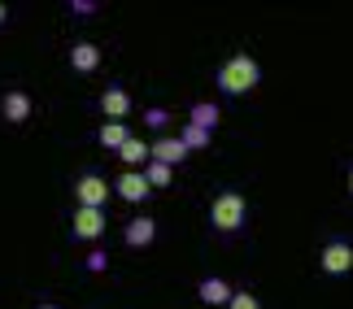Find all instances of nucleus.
<instances>
[{"instance_id": "obj_1", "label": "nucleus", "mask_w": 353, "mask_h": 309, "mask_svg": "<svg viewBox=\"0 0 353 309\" xmlns=\"http://www.w3.org/2000/svg\"><path fill=\"white\" fill-rule=\"evenodd\" d=\"M219 92L223 96H249V92L262 83V65H257L253 52H232L223 65H219Z\"/></svg>"}, {"instance_id": "obj_2", "label": "nucleus", "mask_w": 353, "mask_h": 309, "mask_svg": "<svg viewBox=\"0 0 353 309\" xmlns=\"http://www.w3.org/2000/svg\"><path fill=\"white\" fill-rule=\"evenodd\" d=\"M244 218H249V200H244V192H219V196H214V205H210L214 231L232 235V231L244 226Z\"/></svg>"}, {"instance_id": "obj_3", "label": "nucleus", "mask_w": 353, "mask_h": 309, "mask_svg": "<svg viewBox=\"0 0 353 309\" xmlns=\"http://www.w3.org/2000/svg\"><path fill=\"white\" fill-rule=\"evenodd\" d=\"M114 196V187L101 179V174H79V183H74V200H79V209H105V200Z\"/></svg>"}, {"instance_id": "obj_4", "label": "nucleus", "mask_w": 353, "mask_h": 309, "mask_svg": "<svg viewBox=\"0 0 353 309\" xmlns=\"http://www.w3.org/2000/svg\"><path fill=\"white\" fill-rule=\"evenodd\" d=\"M319 266H323V275H349L353 270V244H349V239H332V244H323Z\"/></svg>"}, {"instance_id": "obj_5", "label": "nucleus", "mask_w": 353, "mask_h": 309, "mask_svg": "<svg viewBox=\"0 0 353 309\" xmlns=\"http://www.w3.org/2000/svg\"><path fill=\"white\" fill-rule=\"evenodd\" d=\"M105 226H110V218H105V209H74L70 218V235L74 239H101Z\"/></svg>"}, {"instance_id": "obj_6", "label": "nucleus", "mask_w": 353, "mask_h": 309, "mask_svg": "<svg viewBox=\"0 0 353 309\" xmlns=\"http://www.w3.org/2000/svg\"><path fill=\"white\" fill-rule=\"evenodd\" d=\"M0 114H5V122H13V127H22V122H31L35 105H31V96H26L22 87H9L5 96H0Z\"/></svg>"}, {"instance_id": "obj_7", "label": "nucleus", "mask_w": 353, "mask_h": 309, "mask_svg": "<svg viewBox=\"0 0 353 309\" xmlns=\"http://www.w3.org/2000/svg\"><path fill=\"white\" fill-rule=\"evenodd\" d=\"M114 192L127 200V205H140V200H148V179H144V170H122L118 174V183H114Z\"/></svg>"}, {"instance_id": "obj_8", "label": "nucleus", "mask_w": 353, "mask_h": 309, "mask_svg": "<svg viewBox=\"0 0 353 309\" xmlns=\"http://www.w3.org/2000/svg\"><path fill=\"white\" fill-rule=\"evenodd\" d=\"M70 70H74V74H97V70H101V48L88 44V39L70 44Z\"/></svg>"}, {"instance_id": "obj_9", "label": "nucleus", "mask_w": 353, "mask_h": 309, "mask_svg": "<svg viewBox=\"0 0 353 309\" xmlns=\"http://www.w3.org/2000/svg\"><path fill=\"white\" fill-rule=\"evenodd\" d=\"M122 239H127V248H148L157 239V222L140 213V218H131L127 226H122Z\"/></svg>"}, {"instance_id": "obj_10", "label": "nucleus", "mask_w": 353, "mask_h": 309, "mask_svg": "<svg viewBox=\"0 0 353 309\" xmlns=\"http://www.w3.org/2000/svg\"><path fill=\"white\" fill-rule=\"evenodd\" d=\"M192 153L183 149V140L179 136H161V140H153V161H161V166H179V161H188Z\"/></svg>"}, {"instance_id": "obj_11", "label": "nucleus", "mask_w": 353, "mask_h": 309, "mask_svg": "<svg viewBox=\"0 0 353 309\" xmlns=\"http://www.w3.org/2000/svg\"><path fill=\"white\" fill-rule=\"evenodd\" d=\"M101 114H105V122H122V118L131 114V96L122 87H105L101 92Z\"/></svg>"}, {"instance_id": "obj_12", "label": "nucleus", "mask_w": 353, "mask_h": 309, "mask_svg": "<svg viewBox=\"0 0 353 309\" xmlns=\"http://www.w3.org/2000/svg\"><path fill=\"white\" fill-rule=\"evenodd\" d=\"M196 292H201V301H205V305H223V309H227V301L236 297V288L227 284V279H219V275H205L196 284Z\"/></svg>"}, {"instance_id": "obj_13", "label": "nucleus", "mask_w": 353, "mask_h": 309, "mask_svg": "<svg viewBox=\"0 0 353 309\" xmlns=\"http://www.w3.org/2000/svg\"><path fill=\"white\" fill-rule=\"evenodd\" d=\"M118 161H122L127 170H144L148 161H153V144H144V140H135V136H131V140L118 149Z\"/></svg>"}, {"instance_id": "obj_14", "label": "nucleus", "mask_w": 353, "mask_h": 309, "mask_svg": "<svg viewBox=\"0 0 353 309\" xmlns=\"http://www.w3.org/2000/svg\"><path fill=\"white\" fill-rule=\"evenodd\" d=\"M188 122H192V127H201V131H214V127L223 122V109H219L214 100H196L192 109H188Z\"/></svg>"}, {"instance_id": "obj_15", "label": "nucleus", "mask_w": 353, "mask_h": 309, "mask_svg": "<svg viewBox=\"0 0 353 309\" xmlns=\"http://www.w3.org/2000/svg\"><path fill=\"white\" fill-rule=\"evenodd\" d=\"M97 140H101V149H110V153H118L122 144L131 140V131H127V122H101V131H97Z\"/></svg>"}, {"instance_id": "obj_16", "label": "nucleus", "mask_w": 353, "mask_h": 309, "mask_svg": "<svg viewBox=\"0 0 353 309\" xmlns=\"http://www.w3.org/2000/svg\"><path fill=\"white\" fill-rule=\"evenodd\" d=\"M179 140H183V149H188V153H201V149H210L214 131H201V127H192V122H183V131H179Z\"/></svg>"}, {"instance_id": "obj_17", "label": "nucleus", "mask_w": 353, "mask_h": 309, "mask_svg": "<svg viewBox=\"0 0 353 309\" xmlns=\"http://www.w3.org/2000/svg\"><path fill=\"white\" fill-rule=\"evenodd\" d=\"M144 179H148V187L157 192V187H170L174 170H170V166H161V161H148V166H144Z\"/></svg>"}, {"instance_id": "obj_18", "label": "nucleus", "mask_w": 353, "mask_h": 309, "mask_svg": "<svg viewBox=\"0 0 353 309\" xmlns=\"http://www.w3.org/2000/svg\"><path fill=\"white\" fill-rule=\"evenodd\" d=\"M83 266H88V275H105V270H110V253H105V248H92L88 257H83Z\"/></svg>"}, {"instance_id": "obj_19", "label": "nucleus", "mask_w": 353, "mask_h": 309, "mask_svg": "<svg viewBox=\"0 0 353 309\" xmlns=\"http://www.w3.org/2000/svg\"><path fill=\"white\" fill-rule=\"evenodd\" d=\"M227 309H262V301H257V292H236L227 301Z\"/></svg>"}, {"instance_id": "obj_20", "label": "nucleus", "mask_w": 353, "mask_h": 309, "mask_svg": "<svg viewBox=\"0 0 353 309\" xmlns=\"http://www.w3.org/2000/svg\"><path fill=\"white\" fill-rule=\"evenodd\" d=\"M144 122L153 127V131H166V127H170V114H166V109H148V114H144Z\"/></svg>"}, {"instance_id": "obj_21", "label": "nucleus", "mask_w": 353, "mask_h": 309, "mask_svg": "<svg viewBox=\"0 0 353 309\" xmlns=\"http://www.w3.org/2000/svg\"><path fill=\"white\" fill-rule=\"evenodd\" d=\"M74 13H79V18H92V13H97V5H92V0H74V5H70Z\"/></svg>"}, {"instance_id": "obj_22", "label": "nucleus", "mask_w": 353, "mask_h": 309, "mask_svg": "<svg viewBox=\"0 0 353 309\" xmlns=\"http://www.w3.org/2000/svg\"><path fill=\"white\" fill-rule=\"evenodd\" d=\"M9 22V9H5V0H0V26H5Z\"/></svg>"}, {"instance_id": "obj_23", "label": "nucleus", "mask_w": 353, "mask_h": 309, "mask_svg": "<svg viewBox=\"0 0 353 309\" xmlns=\"http://www.w3.org/2000/svg\"><path fill=\"white\" fill-rule=\"evenodd\" d=\"M35 309H61V305H48V301H44V305H35Z\"/></svg>"}, {"instance_id": "obj_24", "label": "nucleus", "mask_w": 353, "mask_h": 309, "mask_svg": "<svg viewBox=\"0 0 353 309\" xmlns=\"http://www.w3.org/2000/svg\"><path fill=\"white\" fill-rule=\"evenodd\" d=\"M349 196H353V166H349Z\"/></svg>"}]
</instances>
